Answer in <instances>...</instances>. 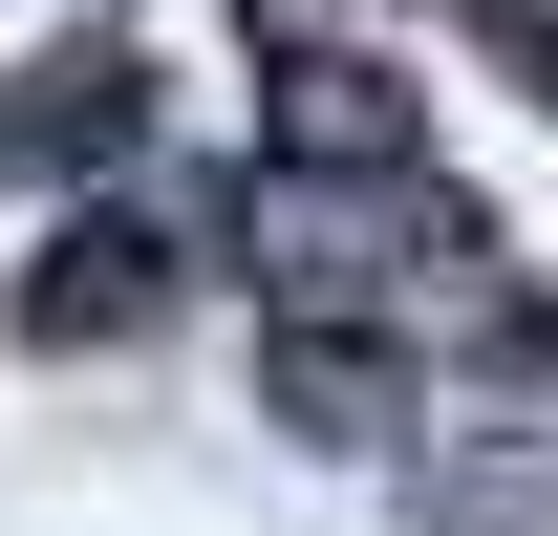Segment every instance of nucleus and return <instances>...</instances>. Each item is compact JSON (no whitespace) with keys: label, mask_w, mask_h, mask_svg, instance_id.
I'll return each instance as SVG.
<instances>
[{"label":"nucleus","mask_w":558,"mask_h":536,"mask_svg":"<svg viewBox=\"0 0 558 536\" xmlns=\"http://www.w3.org/2000/svg\"><path fill=\"white\" fill-rule=\"evenodd\" d=\"M258 387H279V429H301V451H387V429L429 407V365H409L387 322H344V301H301V322L258 343Z\"/></svg>","instance_id":"f257e3e1"},{"label":"nucleus","mask_w":558,"mask_h":536,"mask_svg":"<svg viewBox=\"0 0 558 536\" xmlns=\"http://www.w3.org/2000/svg\"><path fill=\"white\" fill-rule=\"evenodd\" d=\"M0 150H22V172H130L150 150V65L130 44H44V65L0 86Z\"/></svg>","instance_id":"f03ea898"},{"label":"nucleus","mask_w":558,"mask_h":536,"mask_svg":"<svg viewBox=\"0 0 558 536\" xmlns=\"http://www.w3.org/2000/svg\"><path fill=\"white\" fill-rule=\"evenodd\" d=\"M279 172H429V130H409V86H387V65L279 44Z\"/></svg>","instance_id":"7ed1b4c3"},{"label":"nucleus","mask_w":558,"mask_h":536,"mask_svg":"<svg viewBox=\"0 0 558 536\" xmlns=\"http://www.w3.org/2000/svg\"><path fill=\"white\" fill-rule=\"evenodd\" d=\"M150 301H172V236H150V215H65L44 279H22V343H130Z\"/></svg>","instance_id":"20e7f679"},{"label":"nucleus","mask_w":558,"mask_h":536,"mask_svg":"<svg viewBox=\"0 0 558 536\" xmlns=\"http://www.w3.org/2000/svg\"><path fill=\"white\" fill-rule=\"evenodd\" d=\"M473 22H494V44H515L537 86H558V0H473Z\"/></svg>","instance_id":"39448f33"}]
</instances>
